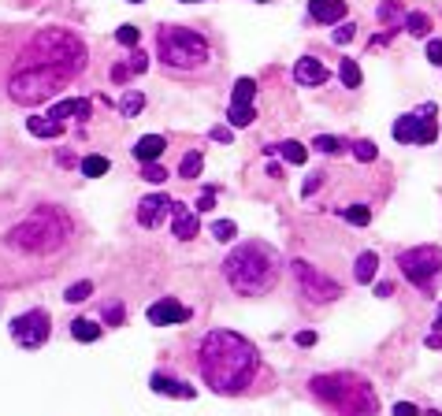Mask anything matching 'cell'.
<instances>
[{
  "instance_id": "30bf717a",
  "label": "cell",
  "mask_w": 442,
  "mask_h": 416,
  "mask_svg": "<svg viewBox=\"0 0 442 416\" xmlns=\"http://www.w3.org/2000/svg\"><path fill=\"white\" fill-rule=\"evenodd\" d=\"M294 279H297V286H301V294L308 297V301H334L338 294V282H331L323 271H316L312 264H305V260H294Z\"/></svg>"
},
{
  "instance_id": "7dc6e473",
  "label": "cell",
  "mask_w": 442,
  "mask_h": 416,
  "mask_svg": "<svg viewBox=\"0 0 442 416\" xmlns=\"http://www.w3.org/2000/svg\"><path fill=\"white\" fill-rule=\"evenodd\" d=\"M212 138L216 141H230V130L227 126H212Z\"/></svg>"
},
{
  "instance_id": "f1b7e54d",
  "label": "cell",
  "mask_w": 442,
  "mask_h": 416,
  "mask_svg": "<svg viewBox=\"0 0 442 416\" xmlns=\"http://www.w3.org/2000/svg\"><path fill=\"white\" fill-rule=\"evenodd\" d=\"M93 294V282L89 279H82V282H74V286H67V294H63V301H71V305H78V301H86V297Z\"/></svg>"
},
{
  "instance_id": "9c48e42d",
  "label": "cell",
  "mask_w": 442,
  "mask_h": 416,
  "mask_svg": "<svg viewBox=\"0 0 442 416\" xmlns=\"http://www.w3.org/2000/svg\"><path fill=\"white\" fill-rule=\"evenodd\" d=\"M48 331H52L48 312H41V308H30V312H22V316L11 320V338H15L22 349L45 346V342H48Z\"/></svg>"
},
{
  "instance_id": "5b68a950",
  "label": "cell",
  "mask_w": 442,
  "mask_h": 416,
  "mask_svg": "<svg viewBox=\"0 0 442 416\" xmlns=\"http://www.w3.org/2000/svg\"><path fill=\"white\" fill-rule=\"evenodd\" d=\"M67 234H71L67 216H63L60 208L41 204V208H34L19 227L8 230V242L15 245V249H26V253H52L67 242Z\"/></svg>"
},
{
  "instance_id": "816d5d0a",
  "label": "cell",
  "mask_w": 442,
  "mask_h": 416,
  "mask_svg": "<svg viewBox=\"0 0 442 416\" xmlns=\"http://www.w3.org/2000/svg\"><path fill=\"white\" fill-rule=\"evenodd\" d=\"M130 4H141V0H130Z\"/></svg>"
},
{
  "instance_id": "e0dca14e",
  "label": "cell",
  "mask_w": 442,
  "mask_h": 416,
  "mask_svg": "<svg viewBox=\"0 0 442 416\" xmlns=\"http://www.w3.org/2000/svg\"><path fill=\"white\" fill-rule=\"evenodd\" d=\"M308 15L316 19V22H338V19L346 15V0H312Z\"/></svg>"
},
{
  "instance_id": "d6a6232c",
  "label": "cell",
  "mask_w": 442,
  "mask_h": 416,
  "mask_svg": "<svg viewBox=\"0 0 442 416\" xmlns=\"http://www.w3.org/2000/svg\"><path fill=\"white\" fill-rule=\"evenodd\" d=\"M379 19L383 22H401V19H405V11H401V4H394V0H383V4H379Z\"/></svg>"
},
{
  "instance_id": "8fae6325",
  "label": "cell",
  "mask_w": 442,
  "mask_h": 416,
  "mask_svg": "<svg viewBox=\"0 0 442 416\" xmlns=\"http://www.w3.org/2000/svg\"><path fill=\"white\" fill-rule=\"evenodd\" d=\"M167 212H171V197L167 193H149V197L138 201V223L141 227H160Z\"/></svg>"
},
{
  "instance_id": "277c9868",
  "label": "cell",
  "mask_w": 442,
  "mask_h": 416,
  "mask_svg": "<svg viewBox=\"0 0 442 416\" xmlns=\"http://www.w3.org/2000/svg\"><path fill=\"white\" fill-rule=\"evenodd\" d=\"M312 386V398H320L323 405H331L338 416H375V390L360 379V375H349V372H331V375H316L308 383Z\"/></svg>"
},
{
  "instance_id": "ee69618b",
  "label": "cell",
  "mask_w": 442,
  "mask_h": 416,
  "mask_svg": "<svg viewBox=\"0 0 442 416\" xmlns=\"http://www.w3.org/2000/svg\"><path fill=\"white\" fill-rule=\"evenodd\" d=\"M427 60L442 63V41H427Z\"/></svg>"
},
{
  "instance_id": "f6af8a7d",
  "label": "cell",
  "mask_w": 442,
  "mask_h": 416,
  "mask_svg": "<svg viewBox=\"0 0 442 416\" xmlns=\"http://www.w3.org/2000/svg\"><path fill=\"white\" fill-rule=\"evenodd\" d=\"M112 78H115V82H126V78H130V67H126V63H115V67H112Z\"/></svg>"
},
{
  "instance_id": "ba28073f",
  "label": "cell",
  "mask_w": 442,
  "mask_h": 416,
  "mask_svg": "<svg viewBox=\"0 0 442 416\" xmlns=\"http://www.w3.org/2000/svg\"><path fill=\"white\" fill-rule=\"evenodd\" d=\"M435 108H424L420 112H409V115H401V119H394V141H401V145H431V141L438 138V123L431 119Z\"/></svg>"
},
{
  "instance_id": "3957f363",
  "label": "cell",
  "mask_w": 442,
  "mask_h": 416,
  "mask_svg": "<svg viewBox=\"0 0 442 416\" xmlns=\"http://www.w3.org/2000/svg\"><path fill=\"white\" fill-rule=\"evenodd\" d=\"M223 275L227 282L238 290L242 297H256V294H268L279 279V253L264 242H245L238 245L227 264H223Z\"/></svg>"
},
{
  "instance_id": "484cf974",
  "label": "cell",
  "mask_w": 442,
  "mask_h": 416,
  "mask_svg": "<svg viewBox=\"0 0 442 416\" xmlns=\"http://www.w3.org/2000/svg\"><path fill=\"white\" fill-rule=\"evenodd\" d=\"M201 167H204V156L201 152H186V156H182V164H178V175L182 178H197Z\"/></svg>"
},
{
  "instance_id": "4dcf8cb0",
  "label": "cell",
  "mask_w": 442,
  "mask_h": 416,
  "mask_svg": "<svg viewBox=\"0 0 442 416\" xmlns=\"http://www.w3.org/2000/svg\"><path fill=\"white\" fill-rule=\"evenodd\" d=\"M119 108H123V115H138L141 108H145V97H141V93H138V89H126V93H123V104H119Z\"/></svg>"
},
{
  "instance_id": "7bdbcfd3",
  "label": "cell",
  "mask_w": 442,
  "mask_h": 416,
  "mask_svg": "<svg viewBox=\"0 0 442 416\" xmlns=\"http://www.w3.org/2000/svg\"><path fill=\"white\" fill-rule=\"evenodd\" d=\"M212 201H216V186H208V190H204V197L197 201V212H208V208H212Z\"/></svg>"
},
{
  "instance_id": "7402d4cb",
  "label": "cell",
  "mask_w": 442,
  "mask_h": 416,
  "mask_svg": "<svg viewBox=\"0 0 442 416\" xmlns=\"http://www.w3.org/2000/svg\"><path fill=\"white\" fill-rule=\"evenodd\" d=\"M71 334L78 338V342H97V338H100V323H93V320H74V323H71Z\"/></svg>"
},
{
  "instance_id": "836d02e7",
  "label": "cell",
  "mask_w": 442,
  "mask_h": 416,
  "mask_svg": "<svg viewBox=\"0 0 442 416\" xmlns=\"http://www.w3.org/2000/svg\"><path fill=\"white\" fill-rule=\"evenodd\" d=\"M316 149H320V152H327V156L346 152V145H342L338 138H331V134H320V138H316Z\"/></svg>"
},
{
  "instance_id": "ac0fdd59",
  "label": "cell",
  "mask_w": 442,
  "mask_h": 416,
  "mask_svg": "<svg viewBox=\"0 0 442 416\" xmlns=\"http://www.w3.org/2000/svg\"><path fill=\"white\" fill-rule=\"evenodd\" d=\"M152 390L156 394H171V398H193V386L178 383V379H167V375H152Z\"/></svg>"
},
{
  "instance_id": "b9f144b4",
  "label": "cell",
  "mask_w": 442,
  "mask_h": 416,
  "mask_svg": "<svg viewBox=\"0 0 442 416\" xmlns=\"http://www.w3.org/2000/svg\"><path fill=\"white\" fill-rule=\"evenodd\" d=\"M301 349H308V346H316V331H297V338H294Z\"/></svg>"
},
{
  "instance_id": "83f0119b",
  "label": "cell",
  "mask_w": 442,
  "mask_h": 416,
  "mask_svg": "<svg viewBox=\"0 0 442 416\" xmlns=\"http://www.w3.org/2000/svg\"><path fill=\"white\" fill-rule=\"evenodd\" d=\"M338 78H342V86L357 89V86H360V67H357L353 60H342V67H338Z\"/></svg>"
},
{
  "instance_id": "60d3db41",
  "label": "cell",
  "mask_w": 442,
  "mask_h": 416,
  "mask_svg": "<svg viewBox=\"0 0 442 416\" xmlns=\"http://www.w3.org/2000/svg\"><path fill=\"white\" fill-rule=\"evenodd\" d=\"M394 416H420V409H416L412 401H398V405H394Z\"/></svg>"
},
{
  "instance_id": "4fadbf2b",
  "label": "cell",
  "mask_w": 442,
  "mask_h": 416,
  "mask_svg": "<svg viewBox=\"0 0 442 416\" xmlns=\"http://www.w3.org/2000/svg\"><path fill=\"white\" fill-rule=\"evenodd\" d=\"M171 230H175V238L178 242H190V238H197V212H190L186 204H178L171 201Z\"/></svg>"
},
{
  "instance_id": "44dd1931",
  "label": "cell",
  "mask_w": 442,
  "mask_h": 416,
  "mask_svg": "<svg viewBox=\"0 0 442 416\" xmlns=\"http://www.w3.org/2000/svg\"><path fill=\"white\" fill-rule=\"evenodd\" d=\"M401 26H405L412 37H427V30H431V19H427L424 11H409V15L401 19Z\"/></svg>"
},
{
  "instance_id": "52a82bcc",
  "label": "cell",
  "mask_w": 442,
  "mask_h": 416,
  "mask_svg": "<svg viewBox=\"0 0 442 416\" xmlns=\"http://www.w3.org/2000/svg\"><path fill=\"white\" fill-rule=\"evenodd\" d=\"M398 268L412 286H420L424 294H431L442 282V249L438 245H412V249H401Z\"/></svg>"
},
{
  "instance_id": "e575fe53",
  "label": "cell",
  "mask_w": 442,
  "mask_h": 416,
  "mask_svg": "<svg viewBox=\"0 0 442 416\" xmlns=\"http://www.w3.org/2000/svg\"><path fill=\"white\" fill-rule=\"evenodd\" d=\"M212 234H216V242H230L234 234H238V227H234L230 219H216V223H212Z\"/></svg>"
},
{
  "instance_id": "d590c367",
  "label": "cell",
  "mask_w": 442,
  "mask_h": 416,
  "mask_svg": "<svg viewBox=\"0 0 442 416\" xmlns=\"http://www.w3.org/2000/svg\"><path fill=\"white\" fill-rule=\"evenodd\" d=\"M104 323H108V327H119V323H123V305L119 301L104 305Z\"/></svg>"
},
{
  "instance_id": "bcb514c9",
  "label": "cell",
  "mask_w": 442,
  "mask_h": 416,
  "mask_svg": "<svg viewBox=\"0 0 442 416\" xmlns=\"http://www.w3.org/2000/svg\"><path fill=\"white\" fill-rule=\"evenodd\" d=\"M320 182H323V175L316 171V175H312V178L305 182V190H301V193H305V197H308V193H316V190H320Z\"/></svg>"
},
{
  "instance_id": "f5cc1de1",
  "label": "cell",
  "mask_w": 442,
  "mask_h": 416,
  "mask_svg": "<svg viewBox=\"0 0 442 416\" xmlns=\"http://www.w3.org/2000/svg\"><path fill=\"white\" fill-rule=\"evenodd\" d=\"M186 4H193V0H186Z\"/></svg>"
},
{
  "instance_id": "7c38bea8",
  "label": "cell",
  "mask_w": 442,
  "mask_h": 416,
  "mask_svg": "<svg viewBox=\"0 0 442 416\" xmlns=\"http://www.w3.org/2000/svg\"><path fill=\"white\" fill-rule=\"evenodd\" d=\"M190 320V308L178 305L175 297H164V301L149 305V323L152 327H167V323H186Z\"/></svg>"
},
{
  "instance_id": "9a60e30c",
  "label": "cell",
  "mask_w": 442,
  "mask_h": 416,
  "mask_svg": "<svg viewBox=\"0 0 442 416\" xmlns=\"http://www.w3.org/2000/svg\"><path fill=\"white\" fill-rule=\"evenodd\" d=\"M164 149H167V141H164L160 134H145V138H138V141H134V149H130V152H134V160H138V164H152Z\"/></svg>"
},
{
  "instance_id": "f907efd6",
  "label": "cell",
  "mask_w": 442,
  "mask_h": 416,
  "mask_svg": "<svg viewBox=\"0 0 442 416\" xmlns=\"http://www.w3.org/2000/svg\"><path fill=\"white\" fill-rule=\"evenodd\" d=\"M256 4H268V0H256Z\"/></svg>"
},
{
  "instance_id": "1f68e13d",
  "label": "cell",
  "mask_w": 442,
  "mask_h": 416,
  "mask_svg": "<svg viewBox=\"0 0 442 416\" xmlns=\"http://www.w3.org/2000/svg\"><path fill=\"white\" fill-rule=\"evenodd\" d=\"M115 37H119V45H126V48H134L138 41H141V30L138 26H130V22H123L119 30H115Z\"/></svg>"
},
{
  "instance_id": "4316f807",
  "label": "cell",
  "mask_w": 442,
  "mask_h": 416,
  "mask_svg": "<svg viewBox=\"0 0 442 416\" xmlns=\"http://www.w3.org/2000/svg\"><path fill=\"white\" fill-rule=\"evenodd\" d=\"M227 119H230L234 126H249V123L256 119V112H253V104H230Z\"/></svg>"
},
{
  "instance_id": "c3c4849f",
  "label": "cell",
  "mask_w": 442,
  "mask_h": 416,
  "mask_svg": "<svg viewBox=\"0 0 442 416\" xmlns=\"http://www.w3.org/2000/svg\"><path fill=\"white\" fill-rule=\"evenodd\" d=\"M424 342H427V346H431V349H442V334L435 331V334H427V338H424Z\"/></svg>"
},
{
  "instance_id": "ab89813d",
  "label": "cell",
  "mask_w": 442,
  "mask_h": 416,
  "mask_svg": "<svg viewBox=\"0 0 442 416\" xmlns=\"http://www.w3.org/2000/svg\"><path fill=\"white\" fill-rule=\"evenodd\" d=\"M145 178H149V182H164V178H167V171L152 160V164H145Z\"/></svg>"
},
{
  "instance_id": "5bb4252c",
  "label": "cell",
  "mask_w": 442,
  "mask_h": 416,
  "mask_svg": "<svg viewBox=\"0 0 442 416\" xmlns=\"http://www.w3.org/2000/svg\"><path fill=\"white\" fill-rule=\"evenodd\" d=\"M294 78L301 86H323V82H327V67H323L316 56H301L294 63Z\"/></svg>"
},
{
  "instance_id": "74e56055",
  "label": "cell",
  "mask_w": 442,
  "mask_h": 416,
  "mask_svg": "<svg viewBox=\"0 0 442 416\" xmlns=\"http://www.w3.org/2000/svg\"><path fill=\"white\" fill-rule=\"evenodd\" d=\"M126 67H130V74H141L149 67V56H145V52H134V56L126 60Z\"/></svg>"
},
{
  "instance_id": "6da1fadb",
  "label": "cell",
  "mask_w": 442,
  "mask_h": 416,
  "mask_svg": "<svg viewBox=\"0 0 442 416\" xmlns=\"http://www.w3.org/2000/svg\"><path fill=\"white\" fill-rule=\"evenodd\" d=\"M86 67V45L67 30H41L22 48L15 71L8 78V93L19 104H37L56 93Z\"/></svg>"
},
{
  "instance_id": "ffe728a7",
  "label": "cell",
  "mask_w": 442,
  "mask_h": 416,
  "mask_svg": "<svg viewBox=\"0 0 442 416\" xmlns=\"http://www.w3.org/2000/svg\"><path fill=\"white\" fill-rule=\"evenodd\" d=\"M375 268H379V256H375L372 249H368V253H360V256H357V264H353L357 282H372V279H375Z\"/></svg>"
},
{
  "instance_id": "681fc988",
  "label": "cell",
  "mask_w": 442,
  "mask_h": 416,
  "mask_svg": "<svg viewBox=\"0 0 442 416\" xmlns=\"http://www.w3.org/2000/svg\"><path fill=\"white\" fill-rule=\"evenodd\" d=\"M375 294H379V297H390V294H394V286H390V282H379V286H375Z\"/></svg>"
},
{
  "instance_id": "2e32d148",
  "label": "cell",
  "mask_w": 442,
  "mask_h": 416,
  "mask_svg": "<svg viewBox=\"0 0 442 416\" xmlns=\"http://www.w3.org/2000/svg\"><path fill=\"white\" fill-rule=\"evenodd\" d=\"M67 115H78V119H89V100H82V97H67V100H56L48 108V119H67Z\"/></svg>"
},
{
  "instance_id": "7a4b0ae2",
  "label": "cell",
  "mask_w": 442,
  "mask_h": 416,
  "mask_svg": "<svg viewBox=\"0 0 442 416\" xmlns=\"http://www.w3.org/2000/svg\"><path fill=\"white\" fill-rule=\"evenodd\" d=\"M256 375V346L234 331H212L201 342V379L216 394H242Z\"/></svg>"
},
{
  "instance_id": "d6986e66",
  "label": "cell",
  "mask_w": 442,
  "mask_h": 416,
  "mask_svg": "<svg viewBox=\"0 0 442 416\" xmlns=\"http://www.w3.org/2000/svg\"><path fill=\"white\" fill-rule=\"evenodd\" d=\"M26 130H30L34 138H56L63 126L56 119H48V115H30V119H26Z\"/></svg>"
},
{
  "instance_id": "8d00e7d4",
  "label": "cell",
  "mask_w": 442,
  "mask_h": 416,
  "mask_svg": "<svg viewBox=\"0 0 442 416\" xmlns=\"http://www.w3.org/2000/svg\"><path fill=\"white\" fill-rule=\"evenodd\" d=\"M353 156H357L360 164H368V160H375V145H372V141H357V145H353Z\"/></svg>"
},
{
  "instance_id": "f546056e",
  "label": "cell",
  "mask_w": 442,
  "mask_h": 416,
  "mask_svg": "<svg viewBox=\"0 0 442 416\" xmlns=\"http://www.w3.org/2000/svg\"><path fill=\"white\" fill-rule=\"evenodd\" d=\"M104 171H108V160H104V156H86V160H82V175L86 178H100Z\"/></svg>"
},
{
  "instance_id": "8992f818",
  "label": "cell",
  "mask_w": 442,
  "mask_h": 416,
  "mask_svg": "<svg viewBox=\"0 0 442 416\" xmlns=\"http://www.w3.org/2000/svg\"><path fill=\"white\" fill-rule=\"evenodd\" d=\"M156 52L175 71H193L208 63V41L197 30H186V26H164L156 34Z\"/></svg>"
},
{
  "instance_id": "d4e9b609",
  "label": "cell",
  "mask_w": 442,
  "mask_h": 416,
  "mask_svg": "<svg viewBox=\"0 0 442 416\" xmlns=\"http://www.w3.org/2000/svg\"><path fill=\"white\" fill-rule=\"evenodd\" d=\"M253 97H256V82H253V78H238V82H234L230 104H253Z\"/></svg>"
},
{
  "instance_id": "603a6c76",
  "label": "cell",
  "mask_w": 442,
  "mask_h": 416,
  "mask_svg": "<svg viewBox=\"0 0 442 416\" xmlns=\"http://www.w3.org/2000/svg\"><path fill=\"white\" fill-rule=\"evenodd\" d=\"M342 219L353 223V227H368L372 223V208L368 204H349V208H342Z\"/></svg>"
},
{
  "instance_id": "cb8c5ba5",
  "label": "cell",
  "mask_w": 442,
  "mask_h": 416,
  "mask_svg": "<svg viewBox=\"0 0 442 416\" xmlns=\"http://www.w3.org/2000/svg\"><path fill=\"white\" fill-rule=\"evenodd\" d=\"M271 152H282L290 164H305L308 160V152H305L301 141H282V145H271Z\"/></svg>"
},
{
  "instance_id": "f35d334b",
  "label": "cell",
  "mask_w": 442,
  "mask_h": 416,
  "mask_svg": "<svg viewBox=\"0 0 442 416\" xmlns=\"http://www.w3.org/2000/svg\"><path fill=\"white\" fill-rule=\"evenodd\" d=\"M353 30H357V26H353V22L338 26V30H334V45H349V41H353Z\"/></svg>"
}]
</instances>
